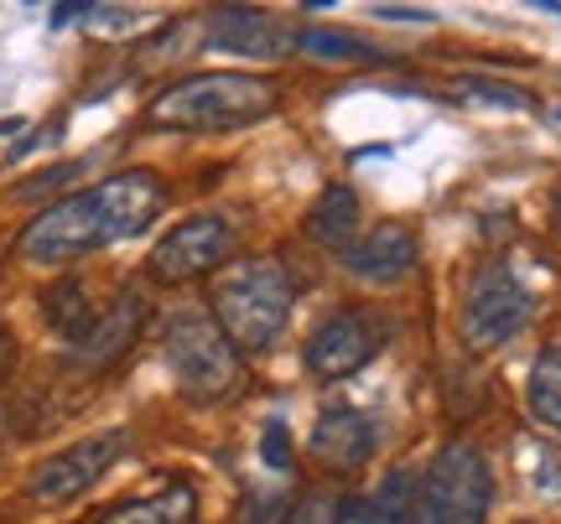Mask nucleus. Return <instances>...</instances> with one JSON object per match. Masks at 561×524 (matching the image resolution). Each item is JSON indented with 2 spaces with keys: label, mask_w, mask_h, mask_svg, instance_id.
Listing matches in <instances>:
<instances>
[{
  "label": "nucleus",
  "mask_w": 561,
  "mask_h": 524,
  "mask_svg": "<svg viewBox=\"0 0 561 524\" xmlns=\"http://www.w3.org/2000/svg\"><path fill=\"white\" fill-rule=\"evenodd\" d=\"M167 208V182L146 166L115 172L110 182L73 193V198L42 208L37 219L21 229V260L32 265H62L79 260L100 244L136 240L140 229H151Z\"/></svg>",
  "instance_id": "1"
},
{
  "label": "nucleus",
  "mask_w": 561,
  "mask_h": 524,
  "mask_svg": "<svg viewBox=\"0 0 561 524\" xmlns=\"http://www.w3.org/2000/svg\"><path fill=\"white\" fill-rule=\"evenodd\" d=\"M208 302H214V323L224 327V338L255 353V348H271L280 338V327L297 306V281L280 260L250 255V260L224 265Z\"/></svg>",
  "instance_id": "2"
},
{
  "label": "nucleus",
  "mask_w": 561,
  "mask_h": 524,
  "mask_svg": "<svg viewBox=\"0 0 561 524\" xmlns=\"http://www.w3.org/2000/svg\"><path fill=\"white\" fill-rule=\"evenodd\" d=\"M276 109V83L261 73H198L161 89L146 120L157 130H240Z\"/></svg>",
  "instance_id": "3"
},
{
  "label": "nucleus",
  "mask_w": 561,
  "mask_h": 524,
  "mask_svg": "<svg viewBox=\"0 0 561 524\" xmlns=\"http://www.w3.org/2000/svg\"><path fill=\"white\" fill-rule=\"evenodd\" d=\"M161 353H167V369H172V380L182 384V395L198 405H219L224 395H234L244 380L240 348L224 338V327L214 323L208 312H193V306L167 317Z\"/></svg>",
  "instance_id": "4"
},
{
  "label": "nucleus",
  "mask_w": 561,
  "mask_h": 524,
  "mask_svg": "<svg viewBox=\"0 0 561 524\" xmlns=\"http://www.w3.org/2000/svg\"><path fill=\"white\" fill-rule=\"evenodd\" d=\"M494 504V473L479 446L447 442L416 493V524H483Z\"/></svg>",
  "instance_id": "5"
},
{
  "label": "nucleus",
  "mask_w": 561,
  "mask_h": 524,
  "mask_svg": "<svg viewBox=\"0 0 561 524\" xmlns=\"http://www.w3.org/2000/svg\"><path fill=\"white\" fill-rule=\"evenodd\" d=\"M525 323H530V291L515 281V270L500 260L479 265L468 276V286H462V306H458L462 343L473 353H489V348L510 343Z\"/></svg>",
  "instance_id": "6"
},
{
  "label": "nucleus",
  "mask_w": 561,
  "mask_h": 524,
  "mask_svg": "<svg viewBox=\"0 0 561 524\" xmlns=\"http://www.w3.org/2000/svg\"><path fill=\"white\" fill-rule=\"evenodd\" d=\"M125 442H130V436L115 426V431H100V436H83V442L62 446V452H53L47 463L32 467L26 493H32L37 504H68V499H79V493H89L110 467L121 463Z\"/></svg>",
  "instance_id": "7"
},
{
  "label": "nucleus",
  "mask_w": 561,
  "mask_h": 524,
  "mask_svg": "<svg viewBox=\"0 0 561 524\" xmlns=\"http://www.w3.org/2000/svg\"><path fill=\"white\" fill-rule=\"evenodd\" d=\"M229 249H234V229H229V219H219V213H198V219L178 223V229L151 249L146 270L167 286H182V281L208 276V270H219V265L229 260Z\"/></svg>",
  "instance_id": "8"
},
{
  "label": "nucleus",
  "mask_w": 561,
  "mask_h": 524,
  "mask_svg": "<svg viewBox=\"0 0 561 524\" xmlns=\"http://www.w3.org/2000/svg\"><path fill=\"white\" fill-rule=\"evenodd\" d=\"M385 338L390 333L375 312H339L307 338V374L312 380H348L364 363L380 359Z\"/></svg>",
  "instance_id": "9"
},
{
  "label": "nucleus",
  "mask_w": 561,
  "mask_h": 524,
  "mask_svg": "<svg viewBox=\"0 0 561 524\" xmlns=\"http://www.w3.org/2000/svg\"><path fill=\"white\" fill-rule=\"evenodd\" d=\"M208 47L214 53H234V58H255V62H276L297 47V32L276 26V16L250 11V5H224L208 16Z\"/></svg>",
  "instance_id": "10"
},
{
  "label": "nucleus",
  "mask_w": 561,
  "mask_h": 524,
  "mask_svg": "<svg viewBox=\"0 0 561 524\" xmlns=\"http://www.w3.org/2000/svg\"><path fill=\"white\" fill-rule=\"evenodd\" d=\"M375 442H380L375 421L359 416L354 405H328L318 416V426H312V457L328 473H359L375 457Z\"/></svg>",
  "instance_id": "11"
},
{
  "label": "nucleus",
  "mask_w": 561,
  "mask_h": 524,
  "mask_svg": "<svg viewBox=\"0 0 561 524\" xmlns=\"http://www.w3.org/2000/svg\"><path fill=\"white\" fill-rule=\"evenodd\" d=\"M348 270L369 286H396L416 270V234L405 223H380L348 249Z\"/></svg>",
  "instance_id": "12"
},
{
  "label": "nucleus",
  "mask_w": 561,
  "mask_h": 524,
  "mask_svg": "<svg viewBox=\"0 0 561 524\" xmlns=\"http://www.w3.org/2000/svg\"><path fill=\"white\" fill-rule=\"evenodd\" d=\"M140 317H146V302H140L136 291H121L104 312H94V327L73 343V363H79V369H104V363H115L125 348L136 343Z\"/></svg>",
  "instance_id": "13"
},
{
  "label": "nucleus",
  "mask_w": 561,
  "mask_h": 524,
  "mask_svg": "<svg viewBox=\"0 0 561 524\" xmlns=\"http://www.w3.org/2000/svg\"><path fill=\"white\" fill-rule=\"evenodd\" d=\"M198 520V493L193 484H161L157 493L146 499H125V504H110L94 524H193Z\"/></svg>",
  "instance_id": "14"
},
{
  "label": "nucleus",
  "mask_w": 561,
  "mask_h": 524,
  "mask_svg": "<svg viewBox=\"0 0 561 524\" xmlns=\"http://www.w3.org/2000/svg\"><path fill=\"white\" fill-rule=\"evenodd\" d=\"M354 234H359V198L343 182H333L318 198V208L307 213V240L322 244V249H343Z\"/></svg>",
  "instance_id": "15"
},
{
  "label": "nucleus",
  "mask_w": 561,
  "mask_h": 524,
  "mask_svg": "<svg viewBox=\"0 0 561 524\" xmlns=\"http://www.w3.org/2000/svg\"><path fill=\"white\" fill-rule=\"evenodd\" d=\"M42 312H47V323L58 327L68 343H79L83 333L94 327V306L83 302V286L79 281H58L47 296H42Z\"/></svg>",
  "instance_id": "16"
},
{
  "label": "nucleus",
  "mask_w": 561,
  "mask_h": 524,
  "mask_svg": "<svg viewBox=\"0 0 561 524\" xmlns=\"http://www.w3.org/2000/svg\"><path fill=\"white\" fill-rule=\"evenodd\" d=\"M530 416L561 431V348H541V359L530 369Z\"/></svg>",
  "instance_id": "17"
},
{
  "label": "nucleus",
  "mask_w": 561,
  "mask_h": 524,
  "mask_svg": "<svg viewBox=\"0 0 561 524\" xmlns=\"http://www.w3.org/2000/svg\"><path fill=\"white\" fill-rule=\"evenodd\" d=\"M297 47L301 53H312V58H328V62H380L385 53L380 47H369L364 37H343V32H333V26H301L297 32Z\"/></svg>",
  "instance_id": "18"
},
{
  "label": "nucleus",
  "mask_w": 561,
  "mask_h": 524,
  "mask_svg": "<svg viewBox=\"0 0 561 524\" xmlns=\"http://www.w3.org/2000/svg\"><path fill=\"white\" fill-rule=\"evenodd\" d=\"M458 100L473 104V109H536V100L525 94L520 83H504V79H458Z\"/></svg>",
  "instance_id": "19"
},
{
  "label": "nucleus",
  "mask_w": 561,
  "mask_h": 524,
  "mask_svg": "<svg viewBox=\"0 0 561 524\" xmlns=\"http://www.w3.org/2000/svg\"><path fill=\"white\" fill-rule=\"evenodd\" d=\"M416 478L411 473H390L380 484V493H375V504H369V520L375 524H411V514H416Z\"/></svg>",
  "instance_id": "20"
},
{
  "label": "nucleus",
  "mask_w": 561,
  "mask_h": 524,
  "mask_svg": "<svg viewBox=\"0 0 561 524\" xmlns=\"http://www.w3.org/2000/svg\"><path fill=\"white\" fill-rule=\"evenodd\" d=\"M83 172V162H62V166H47V172H37V177H26L16 187V198H42L47 187H62V182H73Z\"/></svg>",
  "instance_id": "21"
},
{
  "label": "nucleus",
  "mask_w": 561,
  "mask_h": 524,
  "mask_svg": "<svg viewBox=\"0 0 561 524\" xmlns=\"http://www.w3.org/2000/svg\"><path fill=\"white\" fill-rule=\"evenodd\" d=\"M261 457H265V467H291V442H286V426L280 421H271L265 426V442H261Z\"/></svg>",
  "instance_id": "22"
},
{
  "label": "nucleus",
  "mask_w": 561,
  "mask_h": 524,
  "mask_svg": "<svg viewBox=\"0 0 561 524\" xmlns=\"http://www.w3.org/2000/svg\"><path fill=\"white\" fill-rule=\"evenodd\" d=\"M375 16H390V21H426L432 11H416V5H380Z\"/></svg>",
  "instance_id": "23"
},
{
  "label": "nucleus",
  "mask_w": 561,
  "mask_h": 524,
  "mask_svg": "<svg viewBox=\"0 0 561 524\" xmlns=\"http://www.w3.org/2000/svg\"><path fill=\"white\" fill-rule=\"evenodd\" d=\"M68 21H89V5H53V26H68Z\"/></svg>",
  "instance_id": "24"
},
{
  "label": "nucleus",
  "mask_w": 561,
  "mask_h": 524,
  "mask_svg": "<svg viewBox=\"0 0 561 524\" xmlns=\"http://www.w3.org/2000/svg\"><path fill=\"white\" fill-rule=\"evenodd\" d=\"M0 436H5V410H0Z\"/></svg>",
  "instance_id": "25"
},
{
  "label": "nucleus",
  "mask_w": 561,
  "mask_h": 524,
  "mask_svg": "<svg viewBox=\"0 0 561 524\" xmlns=\"http://www.w3.org/2000/svg\"><path fill=\"white\" fill-rule=\"evenodd\" d=\"M557 234H561V202H557Z\"/></svg>",
  "instance_id": "26"
},
{
  "label": "nucleus",
  "mask_w": 561,
  "mask_h": 524,
  "mask_svg": "<svg viewBox=\"0 0 561 524\" xmlns=\"http://www.w3.org/2000/svg\"><path fill=\"white\" fill-rule=\"evenodd\" d=\"M411 524H416V520H411Z\"/></svg>",
  "instance_id": "27"
}]
</instances>
